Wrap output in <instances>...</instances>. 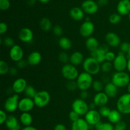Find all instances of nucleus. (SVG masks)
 I'll use <instances>...</instances> for the list:
<instances>
[{
	"label": "nucleus",
	"mask_w": 130,
	"mask_h": 130,
	"mask_svg": "<svg viewBox=\"0 0 130 130\" xmlns=\"http://www.w3.org/2000/svg\"><path fill=\"white\" fill-rule=\"evenodd\" d=\"M69 15L73 20L80 21L84 17V11L79 7H73L69 11Z\"/></svg>",
	"instance_id": "nucleus-24"
},
{
	"label": "nucleus",
	"mask_w": 130,
	"mask_h": 130,
	"mask_svg": "<svg viewBox=\"0 0 130 130\" xmlns=\"http://www.w3.org/2000/svg\"><path fill=\"white\" fill-rule=\"evenodd\" d=\"M22 130H38V129H36V128H34V127L30 126L24 127V128H22Z\"/></svg>",
	"instance_id": "nucleus-55"
},
{
	"label": "nucleus",
	"mask_w": 130,
	"mask_h": 130,
	"mask_svg": "<svg viewBox=\"0 0 130 130\" xmlns=\"http://www.w3.org/2000/svg\"><path fill=\"white\" fill-rule=\"evenodd\" d=\"M116 56L115 53L112 52H109L106 53L105 55V61H107V62H113L114 60V59L116 58Z\"/></svg>",
	"instance_id": "nucleus-46"
},
{
	"label": "nucleus",
	"mask_w": 130,
	"mask_h": 130,
	"mask_svg": "<svg viewBox=\"0 0 130 130\" xmlns=\"http://www.w3.org/2000/svg\"><path fill=\"white\" fill-rule=\"evenodd\" d=\"M130 82V77L128 73L124 72H116L112 77V83L118 88H124Z\"/></svg>",
	"instance_id": "nucleus-3"
},
{
	"label": "nucleus",
	"mask_w": 130,
	"mask_h": 130,
	"mask_svg": "<svg viewBox=\"0 0 130 130\" xmlns=\"http://www.w3.org/2000/svg\"><path fill=\"white\" fill-rule=\"evenodd\" d=\"M3 43L5 44L6 46L9 47V48H12L15 45V42L14 40L10 37H6L3 40Z\"/></svg>",
	"instance_id": "nucleus-40"
},
{
	"label": "nucleus",
	"mask_w": 130,
	"mask_h": 130,
	"mask_svg": "<svg viewBox=\"0 0 130 130\" xmlns=\"http://www.w3.org/2000/svg\"><path fill=\"white\" fill-rule=\"evenodd\" d=\"M39 25L42 30L45 32H48L52 29V22L48 18L44 17L41 19Z\"/></svg>",
	"instance_id": "nucleus-30"
},
{
	"label": "nucleus",
	"mask_w": 130,
	"mask_h": 130,
	"mask_svg": "<svg viewBox=\"0 0 130 130\" xmlns=\"http://www.w3.org/2000/svg\"><path fill=\"white\" fill-rule=\"evenodd\" d=\"M37 92L36 90H35L34 87L32 85H27V88H25V91H24V93H25L26 97L30 98V99H34L35 95H36Z\"/></svg>",
	"instance_id": "nucleus-33"
},
{
	"label": "nucleus",
	"mask_w": 130,
	"mask_h": 130,
	"mask_svg": "<svg viewBox=\"0 0 130 130\" xmlns=\"http://www.w3.org/2000/svg\"><path fill=\"white\" fill-rule=\"evenodd\" d=\"M41 61V55L38 52H32L27 57L28 64L32 66H36L39 64Z\"/></svg>",
	"instance_id": "nucleus-21"
},
{
	"label": "nucleus",
	"mask_w": 130,
	"mask_h": 130,
	"mask_svg": "<svg viewBox=\"0 0 130 130\" xmlns=\"http://www.w3.org/2000/svg\"><path fill=\"white\" fill-rule=\"evenodd\" d=\"M39 1L42 3H47L50 2L51 0H39Z\"/></svg>",
	"instance_id": "nucleus-59"
},
{
	"label": "nucleus",
	"mask_w": 130,
	"mask_h": 130,
	"mask_svg": "<svg viewBox=\"0 0 130 130\" xmlns=\"http://www.w3.org/2000/svg\"><path fill=\"white\" fill-rule=\"evenodd\" d=\"M114 130H125L126 129V124L124 121H120L119 122L115 124Z\"/></svg>",
	"instance_id": "nucleus-45"
},
{
	"label": "nucleus",
	"mask_w": 130,
	"mask_h": 130,
	"mask_svg": "<svg viewBox=\"0 0 130 130\" xmlns=\"http://www.w3.org/2000/svg\"><path fill=\"white\" fill-rule=\"evenodd\" d=\"M24 56V52L21 47L18 44H15L12 48H10V57L13 61L18 62L22 60Z\"/></svg>",
	"instance_id": "nucleus-15"
},
{
	"label": "nucleus",
	"mask_w": 130,
	"mask_h": 130,
	"mask_svg": "<svg viewBox=\"0 0 130 130\" xmlns=\"http://www.w3.org/2000/svg\"><path fill=\"white\" fill-rule=\"evenodd\" d=\"M10 7L9 0H0V9L1 10H7Z\"/></svg>",
	"instance_id": "nucleus-42"
},
{
	"label": "nucleus",
	"mask_w": 130,
	"mask_h": 130,
	"mask_svg": "<svg viewBox=\"0 0 130 130\" xmlns=\"http://www.w3.org/2000/svg\"><path fill=\"white\" fill-rule=\"evenodd\" d=\"M35 104L32 99L25 97L19 101V109L22 112H29L34 108Z\"/></svg>",
	"instance_id": "nucleus-13"
},
{
	"label": "nucleus",
	"mask_w": 130,
	"mask_h": 130,
	"mask_svg": "<svg viewBox=\"0 0 130 130\" xmlns=\"http://www.w3.org/2000/svg\"><path fill=\"white\" fill-rule=\"evenodd\" d=\"M85 119L90 125L95 126L100 122L101 115L96 110H89L85 116Z\"/></svg>",
	"instance_id": "nucleus-11"
},
{
	"label": "nucleus",
	"mask_w": 130,
	"mask_h": 130,
	"mask_svg": "<svg viewBox=\"0 0 130 130\" xmlns=\"http://www.w3.org/2000/svg\"><path fill=\"white\" fill-rule=\"evenodd\" d=\"M9 130H19V129H9Z\"/></svg>",
	"instance_id": "nucleus-63"
},
{
	"label": "nucleus",
	"mask_w": 130,
	"mask_h": 130,
	"mask_svg": "<svg viewBox=\"0 0 130 130\" xmlns=\"http://www.w3.org/2000/svg\"><path fill=\"white\" fill-rule=\"evenodd\" d=\"M109 52V48L105 44L100 46L95 50L91 52V57L99 63H104L105 61V55Z\"/></svg>",
	"instance_id": "nucleus-9"
},
{
	"label": "nucleus",
	"mask_w": 130,
	"mask_h": 130,
	"mask_svg": "<svg viewBox=\"0 0 130 130\" xmlns=\"http://www.w3.org/2000/svg\"><path fill=\"white\" fill-rule=\"evenodd\" d=\"M107 118L110 123L116 124L117 123L121 121V113L118 110H112Z\"/></svg>",
	"instance_id": "nucleus-29"
},
{
	"label": "nucleus",
	"mask_w": 130,
	"mask_h": 130,
	"mask_svg": "<svg viewBox=\"0 0 130 130\" xmlns=\"http://www.w3.org/2000/svg\"><path fill=\"white\" fill-rule=\"evenodd\" d=\"M8 30V26L5 22H1L0 24V34L1 35L6 33Z\"/></svg>",
	"instance_id": "nucleus-49"
},
{
	"label": "nucleus",
	"mask_w": 130,
	"mask_h": 130,
	"mask_svg": "<svg viewBox=\"0 0 130 130\" xmlns=\"http://www.w3.org/2000/svg\"><path fill=\"white\" fill-rule=\"evenodd\" d=\"M8 116L6 115V113L4 110H0V124H3L5 123L6 119H7Z\"/></svg>",
	"instance_id": "nucleus-48"
},
{
	"label": "nucleus",
	"mask_w": 130,
	"mask_h": 130,
	"mask_svg": "<svg viewBox=\"0 0 130 130\" xmlns=\"http://www.w3.org/2000/svg\"><path fill=\"white\" fill-rule=\"evenodd\" d=\"M113 64L110 62L105 61L102 65V70L104 72H109L112 70Z\"/></svg>",
	"instance_id": "nucleus-38"
},
{
	"label": "nucleus",
	"mask_w": 130,
	"mask_h": 130,
	"mask_svg": "<svg viewBox=\"0 0 130 130\" xmlns=\"http://www.w3.org/2000/svg\"><path fill=\"white\" fill-rule=\"evenodd\" d=\"M58 59L61 62L66 63L69 60L70 57H69L67 53H66V52H61L58 55Z\"/></svg>",
	"instance_id": "nucleus-41"
},
{
	"label": "nucleus",
	"mask_w": 130,
	"mask_h": 130,
	"mask_svg": "<svg viewBox=\"0 0 130 130\" xmlns=\"http://www.w3.org/2000/svg\"><path fill=\"white\" fill-rule=\"evenodd\" d=\"M85 44H86V46L87 49L90 52H92L93 51L96 50L100 46L98 40L94 37H90V38H88L86 39Z\"/></svg>",
	"instance_id": "nucleus-27"
},
{
	"label": "nucleus",
	"mask_w": 130,
	"mask_h": 130,
	"mask_svg": "<svg viewBox=\"0 0 130 130\" xmlns=\"http://www.w3.org/2000/svg\"><path fill=\"white\" fill-rule=\"evenodd\" d=\"M80 96H81V99L83 100H85V99H88L89 96V93L87 91H81V94H80Z\"/></svg>",
	"instance_id": "nucleus-52"
},
{
	"label": "nucleus",
	"mask_w": 130,
	"mask_h": 130,
	"mask_svg": "<svg viewBox=\"0 0 130 130\" xmlns=\"http://www.w3.org/2000/svg\"><path fill=\"white\" fill-rule=\"evenodd\" d=\"M5 124L9 129H19V121L16 117L13 115L8 116Z\"/></svg>",
	"instance_id": "nucleus-26"
},
{
	"label": "nucleus",
	"mask_w": 130,
	"mask_h": 130,
	"mask_svg": "<svg viewBox=\"0 0 130 130\" xmlns=\"http://www.w3.org/2000/svg\"><path fill=\"white\" fill-rule=\"evenodd\" d=\"M66 88H67V90H69V91H74L78 87H77V85L76 81L73 80V81H69L67 83V84H66Z\"/></svg>",
	"instance_id": "nucleus-39"
},
{
	"label": "nucleus",
	"mask_w": 130,
	"mask_h": 130,
	"mask_svg": "<svg viewBox=\"0 0 130 130\" xmlns=\"http://www.w3.org/2000/svg\"><path fill=\"white\" fill-rule=\"evenodd\" d=\"M19 96L17 94L9 96L5 101L4 108L8 112H13L19 109Z\"/></svg>",
	"instance_id": "nucleus-10"
},
{
	"label": "nucleus",
	"mask_w": 130,
	"mask_h": 130,
	"mask_svg": "<svg viewBox=\"0 0 130 130\" xmlns=\"http://www.w3.org/2000/svg\"><path fill=\"white\" fill-rule=\"evenodd\" d=\"M10 68L6 62L3 60L0 61V74L5 75L9 72Z\"/></svg>",
	"instance_id": "nucleus-34"
},
{
	"label": "nucleus",
	"mask_w": 130,
	"mask_h": 130,
	"mask_svg": "<svg viewBox=\"0 0 130 130\" xmlns=\"http://www.w3.org/2000/svg\"><path fill=\"white\" fill-rule=\"evenodd\" d=\"M19 38L22 42H24V43H30L33 39L32 31L29 28H22L19 31Z\"/></svg>",
	"instance_id": "nucleus-17"
},
{
	"label": "nucleus",
	"mask_w": 130,
	"mask_h": 130,
	"mask_svg": "<svg viewBox=\"0 0 130 130\" xmlns=\"http://www.w3.org/2000/svg\"><path fill=\"white\" fill-rule=\"evenodd\" d=\"M128 60L124 53L121 52L113 61V66L117 72H123L127 68Z\"/></svg>",
	"instance_id": "nucleus-8"
},
{
	"label": "nucleus",
	"mask_w": 130,
	"mask_h": 130,
	"mask_svg": "<svg viewBox=\"0 0 130 130\" xmlns=\"http://www.w3.org/2000/svg\"><path fill=\"white\" fill-rule=\"evenodd\" d=\"M71 129L72 130H89V124L85 119L79 118L78 120L72 123Z\"/></svg>",
	"instance_id": "nucleus-22"
},
{
	"label": "nucleus",
	"mask_w": 130,
	"mask_h": 130,
	"mask_svg": "<svg viewBox=\"0 0 130 130\" xmlns=\"http://www.w3.org/2000/svg\"><path fill=\"white\" fill-rule=\"evenodd\" d=\"M83 66L85 72L90 74L91 76L97 74L101 69L100 63L91 57L85 59L83 63Z\"/></svg>",
	"instance_id": "nucleus-1"
},
{
	"label": "nucleus",
	"mask_w": 130,
	"mask_h": 130,
	"mask_svg": "<svg viewBox=\"0 0 130 130\" xmlns=\"http://www.w3.org/2000/svg\"><path fill=\"white\" fill-rule=\"evenodd\" d=\"M117 109L121 114H130V93H126L121 96L117 102Z\"/></svg>",
	"instance_id": "nucleus-4"
},
{
	"label": "nucleus",
	"mask_w": 130,
	"mask_h": 130,
	"mask_svg": "<svg viewBox=\"0 0 130 130\" xmlns=\"http://www.w3.org/2000/svg\"><path fill=\"white\" fill-rule=\"evenodd\" d=\"M108 3V0H99L98 4L100 6H105Z\"/></svg>",
	"instance_id": "nucleus-54"
},
{
	"label": "nucleus",
	"mask_w": 130,
	"mask_h": 130,
	"mask_svg": "<svg viewBox=\"0 0 130 130\" xmlns=\"http://www.w3.org/2000/svg\"><path fill=\"white\" fill-rule=\"evenodd\" d=\"M81 8L84 12L88 14H95L99 10V5L93 0H85L81 5Z\"/></svg>",
	"instance_id": "nucleus-12"
},
{
	"label": "nucleus",
	"mask_w": 130,
	"mask_h": 130,
	"mask_svg": "<svg viewBox=\"0 0 130 130\" xmlns=\"http://www.w3.org/2000/svg\"><path fill=\"white\" fill-rule=\"evenodd\" d=\"M84 57L83 55L79 52H74L71 56H70L69 61L71 64L73 66H76L81 64L84 62Z\"/></svg>",
	"instance_id": "nucleus-25"
},
{
	"label": "nucleus",
	"mask_w": 130,
	"mask_h": 130,
	"mask_svg": "<svg viewBox=\"0 0 130 130\" xmlns=\"http://www.w3.org/2000/svg\"><path fill=\"white\" fill-rule=\"evenodd\" d=\"M109 97L105 93V92H99L95 95L93 98V103L96 106L101 107L105 106L108 102Z\"/></svg>",
	"instance_id": "nucleus-20"
},
{
	"label": "nucleus",
	"mask_w": 130,
	"mask_h": 130,
	"mask_svg": "<svg viewBox=\"0 0 130 130\" xmlns=\"http://www.w3.org/2000/svg\"><path fill=\"white\" fill-rule=\"evenodd\" d=\"M117 10L119 15H126L130 13V0H121L117 6Z\"/></svg>",
	"instance_id": "nucleus-19"
},
{
	"label": "nucleus",
	"mask_w": 130,
	"mask_h": 130,
	"mask_svg": "<svg viewBox=\"0 0 130 130\" xmlns=\"http://www.w3.org/2000/svg\"><path fill=\"white\" fill-rule=\"evenodd\" d=\"M27 62H25L24 60H23V59L17 62V67H19V68H20V69L24 68V67H25V66H26Z\"/></svg>",
	"instance_id": "nucleus-51"
},
{
	"label": "nucleus",
	"mask_w": 130,
	"mask_h": 130,
	"mask_svg": "<svg viewBox=\"0 0 130 130\" xmlns=\"http://www.w3.org/2000/svg\"><path fill=\"white\" fill-rule=\"evenodd\" d=\"M128 56H129V58H130V48H129V51H128Z\"/></svg>",
	"instance_id": "nucleus-61"
},
{
	"label": "nucleus",
	"mask_w": 130,
	"mask_h": 130,
	"mask_svg": "<svg viewBox=\"0 0 130 130\" xmlns=\"http://www.w3.org/2000/svg\"><path fill=\"white\" fill-rule=\"evenodd\" d=\"M127 69L130 72V58L128 59V63H127Z\"/></svg>",
	"instance_id": "nucleus-58"
},
{
	"label": "nucleus",
	"mask_w": 130,
	"mask_h": 130,
	"mask_svg": "<svg viewBox=\"0 0 130 130\" xmlns=\"http://www.w3.org/2000/svg\"><path fill=\"white\" fill-rule=\"evenodd\" d=\"M121 20V15L118 13H113L109 17V22L112 24H117Z\"/></svg>",
	"instance_id": "nucleus-35"
},
{
	"label": "nucleus",
	"mask_w": 130,
	"mask_h": 130,
	"mask_svg": "<svg viewBox=\"0 0 130 130\" xmlns=\"http://www.w3.org/2000/svg\"><path fill=\"white\" fill-rule=\"evenodd\" d=\"M95 106H96L95 104H94V103H92V104H91L89 105V109H90V110H95Z\"/></svg>",
	"instance_id": "nucleus-57"
},
{
	"label": "nucleus",
	"mask_w": 130,
	"mask_h": 130,
	"mask_svg": "<svg viewBox=\"0 0 130 130\" xmlns=\"http://www.w3.org/2000/svg\"><path fill=\"white\" fill-rule=\"evenodd\" d=\"M105 40L108 45L110 46L115 48V47L120 46L121 39L119 36L115 32H109L105 36Z\"/></svg>",
	"instance_id": "nucleus-18"
},
{
	"label": "nucleus",
	"mask_w": 130,
	"mask_h": 130,
	"mask_svg": "<svg viewBox=\"0 0 130 130\" xmlns=\"http://www.w3.org/2000/svg\"><path fill=\"white\" fill-rule=\"evenodd\" d=\"M58 44L62 49L64 50H69L72 47V43L71 41L66 37H62L58 41Z\"/></svg>",
	"instance_id": "nucleus-31"
},
{
	"label": "nucleus",
	"mask_w": 130,
	"mask_h": 130,
	"mask_svg": "<svg viewBox=\"0 0 130 130\" xmlns=\"http://www.w3.org/2000/svg\"><path fill=\"white\" fill-rule=\"evenodd\" d=\"M27 86V83L25 79H17L13 82L12 85V90L17 94L24 92L25 88Z\"/></svg>",
	"instance_id": "nucleus-16"
},
{
	"label": "nucleus",
	"mask_w": 130,
	"mask_h": 130,
	"mask_svg": "<svg viewBox=\"0 0 130 130\" xmlns=\"http://www.w3.org/2000/svg\"><path fill=\"white\" fill-rule=\"evenodd\" d=\"M127 89H128V93H130V82H129V83L128 84V86H127Z\"/></svg>",
	"instance_id": "nucleus-60"
},
{
	"label": "nucleus",
	"mask_w": 130,
	"mask_h": 130,
	"mask_svg": "<svg viewBox=\"0 0 130 130\" xmlns=\"http://www.w3.org/2000/svg\"><path fill=\"white\" fill-rule=\"evenodd\" d=\"M62 74L65 79L68 81L77 79L79 76V72L76 66L72 64H66L62 68Z\"/></svg>",
	"instance_id": "nucleus-6"
},
{
	"label": "nucleus",
	"mask_w": 130,
	"mask_h": 130,
	"mask_svg": "<svg viewBox=\"0 0 130 130\" xmlns=\"http://www.w3.org/2000/svg\"><path fill=\"white\" fill-rule=\"evenodd\" d=\"M128 16H129V20H130V13H129V15H128Z\"/></svg>",
	"instance_id": "nucleus-62"
},
{
	"label": "nucleus",
	"mask_w": 130,
	"mask_h": 130,
	"mask_svg": "<svg viewBox=\"0 0 130 130\" xmlns=\"http://www.w3.org/2000/svg\"><path fill=\"white\" fill-rule=\"evenodd\" d=\"M96 130H114V127L110 123H101L100 122L95 125Z\"/></svg>",
	"instance_id": "nucleus-32"
},
{
	"label": "nucleus",
	"mask_w": 130,
	"mask_h": 130,
	"mask_svg": "<svg viewBox=\"0 0 130 130\" xmlns=\"http://www.w3.org/2000/svg\"><path fill=\"white\" fill-rule=\"evenodd\" d=\"M72 110L76 112L79 116H85L89 111V105L85 100L81 99L75 100L72 104Z\"/></svg>",
	"instance_id": "nucleus-7"
},
{
	"label": "nucleus",
	"mask_w": 130,
	"mask_h": 130,
	"mask_svg": "<svg viewBox=\"0 0 130 130\" xmlns=\"http://www.w3.org/2000/svg\"><path fill=\"white\" fill-rule=\"evenodd\" d=\"M20 120L24 126H30L33 121V118L31 114L29 112H22L20 115Z\"/></svg>",
	"instance_id": "nucleus-28"
},
{
	"label": "nucleus",
	"mask_w": 130,
	"mask_h": 130,
	"mask_svg": "<svg viewBox=\"0 0 130 130\" xmlns=\"http://www.w3.org/2000/svg\"><path fill=\"white\" fill-rule=\"evenodd\" d=\"M54 130H67V129L64 124H58L55 126Z\"/></svg>",
	"instance_id": "nucleus-50"
},
{
	"label": "nucleus",
	"mask_w": 130,
	"mask_h": 130,
	"mask_svg": "<svg viewBox=\"0 0 130 130\" xmlns=\"http://www.w3.org/2000/svg\"><path fill=\"white\" fill-rule=\"evenodd\" d=\"M104 92L109 98H114L118 93V87L112 83H108L104 86Z\"/></svg>",
	"instance_id": "nucleus-23"
},
{
	"label": "nucleus",
	"mask_w": 130,
	"mask_h": 130,
	"mask_svg": "<svg viewBox=\"0 0 130 130\" xmlns=\"http://www.w3.org/2000/svg\"><path fill=\"white\" fill-rule=\"evenodd\" d=\"M92 87L93 90L97 93L101 92L102 90L104 88V86L101 81H99V80H95L93 82Z\"/></svg>",
	"instance_id": "nucleus-36"
},
{
	"label": "nucleus",
	"mask_w": 130,
	"mask_h": 130,
	"mask_svg": "<svg viewBox=\"0 0 130 130\" xmlns=\"http://www.w3.org/2000/svg\"><path fill=\"white\" fill-rule=\"evenodd\" d=\"M111 110L107 106H103L100 108L99 110V113L100 114L101 116L104 117V118H108L110 114Z\"/></svg>",
	"instance_id": "nucleus-37"
},
{
	"label": "nucleus",
	"mask_w": 130,
	"mask_h": 130,
	"mask_svg": "<svg viewBox=\"0 0 130 130\" xmlns=\"http://www.w3.org/2000/svg\"><path fill=\"white\" fill-rule=\"evenodd\" d=\"M53 34L57 36H60L63 33V29L61 26L59 25H56L53 28Z\"/></svg>",
	"instance_id": "nucleus-44"
},
{
	"label": "nucleus",
	"mask_w": 130,
	"mask_h": 130,
	"mask_svg": "<svg viewBox=\"0 0 130 130\" xmlns=\"http://www.w3.org/2000/svg\"><path fill=\"white\" fill-rule=\"evenodd\" d=\"M36 3V0H27V4L29 6H33Z\"/></svg>",
	"instance_id": "nucleus-56"
},
{
	"label": "nucleus",
	"mask_w": 130,
	"mask_h": 130,
	"mask_svg": "<svg viewBox=\"0 0 130 130\" xmlns=\"http://www.w3.org/2000/svg\"><path fill=\"white\" fill-rule=\"evenodd\" d=\"M93 81L92 76L86 72H84L79 74L78 77L76 79L77 87L81 91H86L92 86Z\"/></svg>",
	"instance_id": "nucleus-2"
},
{
	"label": "nucleus",
	"mask_w": 130,
	"mask_h": 130,
	"mask_svg": "<svg viewBox=\"0 0 130 130\" xmlns=\"http://www.w3.org/2000/svg\"><path fill=\"white\" fill-rule=\"evenodd\" d=\"M69 117L70 120L71 121H72V123L76 121L79 119V115L78 114H77L76 112L74 111V110H72V111L70 112Z\"/></svg>",
	"instance_id": "nucleus-47"
},
{
	"label": "nucleus",
	"mask_w": 130,
	"mask_h": 130,
	"mask_svg": "<svg viewBox=\"0 0 130 130\" xmlns=\"http://www.w3.org/2000/svg\"><path fill=\"white\" fill-rule=\"evenodd\" d=\"M9 72H10V74L11 76H15V75H16L17 74V70L15 67H11V68L10 69Z\"/></svg>",
	"instance_id": "nucleus-53"
},
{
	"label": "nucleus",
	"mask_w": 130,
	"mask_h": 130,
	"mask_svg": "<svg viewBox=\"0 0 130 130\" xmlns=\"http://www.w3.org/2000/svg\"><path fill=\"white\" fill-rule=\"evenodd\" d=\"M95 25L91 21H85L80 27L79 32L81 35L85 38H90L93 33Z\"/></svg>",
	"instance_id": "nucleus-14"
},
{
	"label": "nucleus",
	"mask_w": 130,
	"mask_h": 130,
	"mask_svg": "<svg viewBox=\"0 0 130 130\" xmlns=\"http://www.w3.org/2000/svg\"><path fill=\"white\" fill-rule=\"evenodd\" d=\"M130 48V43L128 42H123V43H121L120 44V50L121 52L123 53H128V51H129Z\"/></svg>",
	"instance_id": "nucleus-43"
},
{
	"label": "nucleus",
	"mask_w": 130,
	"mask_h": 130,
	"mask_svg": "<svg viewBox=\"0 0 130 130\" xmlns=\"http://www.w3.org/2000/svg\"><path fill=\"white\" fill-rule=\"evenodd\" d=\"M51 96L49 93L45 90L38 91L34 97V104L38 107L43 108L46 106L50 101Z\"/></svg>",
	"instance_id": "nucleus-5"
}]
</instances>
